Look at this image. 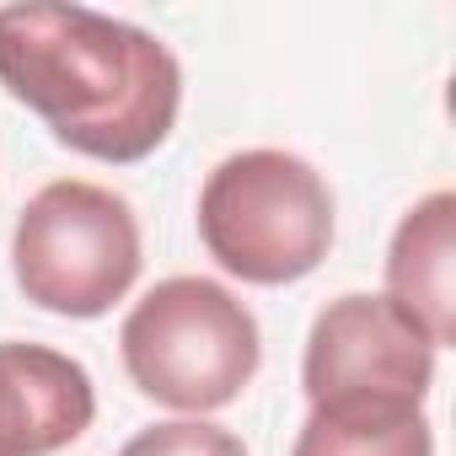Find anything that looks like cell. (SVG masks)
Segmentation results:
<instances>
[{
    "label": "cell",
    "mask_w": 456,
    "mask_h": 456,
    "mask_svg": "<svg viewBox=\"0 0 456 456\" xmlns=\"http://www.w3.org/2000/svg\"><path fill=\"white\" fill-rule=\"evenodd\" d=\"M0 86L60 145L108 167L156 156L183 108V65L156 33L70 0L0 6Z\"/></svg>",
    "instance_id": "obj_1"
},
{
    "label": "cell",
    "mask_w": 456,
    "mask_h": 456,
    "mask_svg": "<svg viewBox=\"0 0 456 456\" xmlns=\"http://www.w3.org/2000/svg\"><path fill=\"white\" fill-rule=\"evenodd\" d=\"M118 354L140 397L183 419H204L253 387L264 365V333L253 306L220 280L172 274L129 306Z\"/></svg>",
    "instance_id": "obj_2"
},
{
    "label": "cell",
    "mask_w": 456,
    "mask_h": 456,
    "mask_svg": "<svg viewBox=\"0 0 456 456\" xmlns=\"http://www.w3.org/2000/svg\"><path fill=\"white\" fill-rule=\"evenodd\" d=\"M338 232L328 177L274 145H253L215 161L199 188V242L242 285H296L322 269Z\"/></svg>",
    "instance_id": "obj_3"
},
{
    "label": "cell",
    "mask_w": 456,
    "mask_h": 456,
    "mask_svg": "<svg viewBox=\"0 0 456 456\" xmlns=\"http://www.w3.org/2000/svg\"><path fill=\"white\" fill-rule=\"evenodd\" d=\"M140 220L124 193L60 177L44 183L12 232L17 290L49 317H108L140 280Z\"/></svg>",
    "instance_id": "obj_4"
},
{
    "label": "cell",
    "mask_w": 456,
    "mask_h": 456,
    "mask_svg": "<svg viewBox=\"0 0 456 456\" xmlns=\"http://www.w3.org/2000/svg\"><path fill=\"white\" fill-rule=\"evenodd\" d=\"M435 344L387 296L349 290L312 317L301 387L306 403L328 397H408L424 403L435 387Z\"/></svg>",
    "instance_id": "obj_5"
},
{
    "label": "cell",
    "mask_w": 456,
    "mask_h": 456,
    "mask_svg": "<svg viewBox=\"0 0 456 456\" xmlns=\"http://www.w3.org/2000/svg\"><path fill=\"white\" fill-rule=\"evenodd\" d=\"M97 419L92 370L49 344H0V456H54Z\"/></svg>",
    "instance_id": "obj_6"
},
{
    "label": "cell",
    "mask_w": 456,
    "mask_h": 456,
    "mask_svg": "<svg viewBox=\"0 0 456 456\" xmlns=\"http://www.w3.org/2000/svg\"><path fill=\"white\" fill-rule=\"evenodd\" d=\"M451 253H456V193H424L392 232L387 248V301L408 312L435 349L456 338V296H451Z\"/></svg>",
    "instance_id": "obj_7"
},
{
    "label": "cell",
    "mask_w": 456,
    "mask_h": 456,
    "mask_svg": "<svg viewBox=\"0 0 456 456\" xmlns=\"http://www.w3.org/2000/svg\"><path fill=\"white\" fill-rule=\"evenodd\" d=\"M290 456H435V429L408 397H328L306 408Z\"/></svg>",
    "instance_id": "obj_8"
},
{
    "label": "cell",
    "mask_w": 456,
    "mask_h": 456,
    "mask_svg": "<svg viewBox=\"0 0 456 456\" xmlns=\"http://www.w3.org/2000/svg\"><path fill=\"white\" fill-rule=\"evenodd\" d=\"M113 456H248V445L209 419H167L124 440Z\"/></svg>",
    "instance_id": "obj_9"
}]
</instances>
